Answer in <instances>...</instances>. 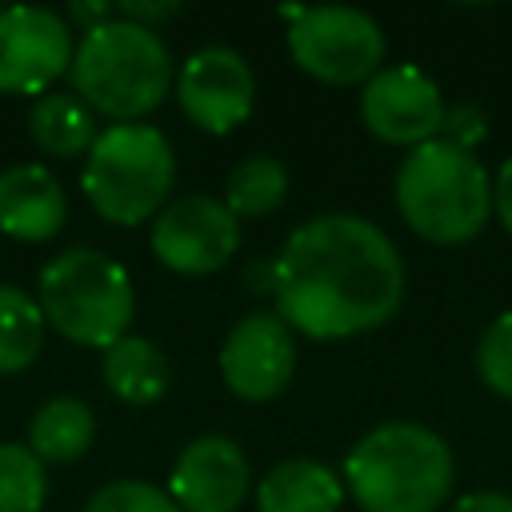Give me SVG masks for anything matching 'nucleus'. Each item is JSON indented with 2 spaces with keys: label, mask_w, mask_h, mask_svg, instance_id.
<instances>
[{
  "label": "nucleus",
  "mask_w": 512,
  "mask_h": 512,
  "mask_svg": "<svg viewBox=\"0 0 512 512\" xmlns=\"http://www.w3.org/2000/svg\"><path fill=\"white\" fill-rule=\"evenodd\" d=\"M288 196V172L276 156H248L228 172L224 184V208L240 220V216H268L284 204Z\"/></svg>",
  "instance_id": "aec40b11"
},
{
  "label": "nucleus",
  "mask_w": 512,
  "mask_h": 512,
  "mask_svg": "<svg viewBox=\"0 0 512 512\" xmlns=\"http://www.w3.org/2000/svg\"><path fill=\"white\" fill-rule=\"evenodd\" d=\"M48 492L44 464L28 444H0V512H40Z\"/></svg>",
  "instance_id": "412c9836"
},
{
  "label": "nucleus",
  "mask_w": 512,
  "mask_h": 512,
  "mask_svg": "<svg viewBox=\"0 0 512 512\" xmlns=\"http://www.w3.org/2000/svg\"><path fill=\"white\" fill-rule=\"evenodd\" d=\"M28 136L52 156H80L96 140V112L76 92H44L28 112Z\"/></svg>",
  "instance_id": "f3484780"
},
{
  "label": "nucleus",
  "mask_w": 512,
  "mask_h": 512,
  "mask_svg": "<svg viewBox=\"0 0 512 512\" xmlns=\"http://www.w3.org/2000/svg\"><path fill=\"white\" fill-rule=\"evenodd\" d=\"M340 504L344 484L336 480V472L304 456L276 464L256 488L260 512H340Z\"/></svg>",
  "instance_id": "2eb2a0df"
},
{
  "label": "nucleus",
  "mask_w": 512,
  "mask_h": 512,
  "mask_svg": "<svg viewBox=\"0 0 512 512\" xmlns=\"http://www.w3.org/2000/svg\"><path fill=\"white\" fill-rule=\"evenodd\" d=\"M276 316L312 340L380 328L404 300L396 244L364 216L328 212L300 224L272 260Z\"/></svg>",
  "instance_id": "f257e3e1"
},
{
  "label": "nucleus",
  "mask_w": 512,
  "mask_h": 512,
  "mask_svg": "<svg viewBox=\"0 0 512 512\" xmlns=\"http://www.w3.org/2000/svg\"><path fill=\"white\" fill-rule=\"evenodd\" d=\"M96 436V416L84 400H72V396H56L48 400L36 416H32V428H28V448L36 452V460H52V464H68V460H80L88 452Z\"/></svg>",
  "instance_id": "a211bd4d"
},
{
  "label": "nucleus",
  "mask_w": 512,
  "mask_h": 512,
  "mask_svg": "<svg viewBox=\"0 0 512 512\" xmlns=\"http://www.w3.org/2000/svg\"><path fill=\"white\" fill-rule=\"evenodd\" d=\"M100 372H104L108 392L116 400L132 404V408H148L168 392V360H164V352L152 340L132 336V332L104 348Z\"/></svg>",
  "instance_id": "dca6fc26"
},
{
  "label": "nucleus",
  "mask_w": 512,
  "mask_h": 512,
  "mask_svg": "<svg viewBox=\"0 0 512 512\" xmlns=\"http://www.w3.org/2000/svg\"><path fill=\"white\" fill-rule=\"evenodd\" d=\"M360 116L376 140L420 148V144L436 140L448 108H444V96L432 84V76H424L416 64H392V68H380L364 84Z\"/></svg>",
  "instance_id": "9b49d317"
},
{
  "label": "nucleus",
  "mask_w": 512,
  "mask_h": 512,
  "mask_svg": "<svg viewBox=\"0 0 512 512\" xmlns=\"http://www.w3.org/2000/svg\"><path fill=\"white\" fill-rule=\"evenodd\" d=\"M240 248V220L216 196H180L152 216V252L180 276L220 272Z\"/></svg>",
  "instance_id": "1a4fd4ad"
},
{
  "label": "nucleus",
  "mask_w": 512,
  "mask_h": 512,
  "mask_svg": "<svg viewBox=\"0 0 512 512\" xmlns=\"http://www.w3.org/2000/svg\"><path fill=\"white\" fill-rule=\"evenodd\" d=\"M396 208L416 236L432 244H464L492 216V180L468 148L428 140L400 160Z\"/></svg>",
  "instance_id": "20e7f679"
},
{
  "label": "nucleus",
  "mask_w": 512,
  "mask_h": 512,
  "mask_svg": "<svg viewBox=\"0 0 512 512\" xmlns=\"http://www.w3.org/2000/svg\"><path fill=\"white\" fill-rule=\"evenodd\" d=\"M72 88L76 96L116 124H140L172 88V60L156 28L112 16L96 28H84L72 48Z\"/></svg>",
  "instance_id": "f03ea898"
},
{
  "label": "nucleus",
  "mask_w": 512,
  "mask_h": 512,
  "mask_svg": "<svg viewBox=\"0 0 512 512\" xmlns=\"http://www.w3.org/2000/svg\"><path fill=\"white\" fill-rule=\"evenodd\" d=\"M72 68V28L40 4L0 8V92L44 96Z\"/></svg>",
  "instance_id": "6e6552de"
},
{
  "label": "nucleus",
  "mask_w": 512,
  "mask_h": 512,
  "mask_svg": "<svg viewBox=\"0 0 512 512\" xmlns=\"http://www.w3.org/2000/svg\"><path fill=\"white\" fill-rule=\"evenodd\" d=\"M84 512H180V508L168 492H160L148 480H112L84 504Z\"/></svg>",
  "instance_id": "5701e85b"
},
{
  "label": "nucleus",
  "mask_w": 512,
  "mask_h": 512,
  "mask_svg": "<svg viewBox=\"0 0 512 512\" xmlns=\"http://www.w3.org/2000/svg\"><path fill=\"white\" fill-rule=\"evenodd\" d=\"M344 480L364 512H436L452 488V452L432 428L392 420L356 440Z\"/></svg>",
  "instance_id": "7ed1b4c3"
},
{
  "label": "nucleus",
  "mask_w": 512,
  "mask_h": 512,
  "mask_svg": "<svg viewBox=\"0 0 512 512\" xmlns=\"http://www.w3.org/2000/svg\"><path fill=\"white\" fill-rule=\"evenodd\" d=\"M248 456L228 436L192 440L168 476V496L180 512H236L248 496Z\"/></svg>",
  "instance_id": "ddd939ff"
},
{
  "label": "nucleus",
  "mask_w": 512,
  "mask_h": 512,
  "mask_svg": "<svg viewBox=\"0 0 512 512\" xmlns=\"http://www.w3.org/2000/svg\"><path fill=\"white\" fill-rule=\"evenodd\" d=\"M476 368H480V380L492 392L512 400V312L496 316L484 328L480 348H476Z\"/></svg>",
  "instance_id": "4be33fe9"
},
{
  "label": "nucleus",
  "mask_w": 512,
  "mask_h": 512,
  "mask_svg": "<svg viewBox=\"0 0 512 512\" xmlns=\"http://www.w3.org/2000/svg\"><path fill=\"white\" fill-rule=\"evenodd\" d=\"M44 344V312L40 304L12 284H0V376L24 372Z\"/></svg>",
  "instance_id": "6ab92c4d"
},
{
  "label": "nucleus",
  "mask_w": 512,
  "mask_h": 512,
  "mask_svg": "<svg viewBox=\"0 0 512 512\" xmlns=\"http://www.w3.org/2000/svg\"><path fill=\"white\" fill-rule=\"evenodd\" d=\"M292 368H296V340L276 312H248L224 336L220 372L240 400L256 404L280 396L292 380Z\"/></svg>",
  "instance_id": "f8f14e48"
},
{
  "label": "nucleus",
  "mask_w": 512,
  "mask_h": 512,
  "mask_svg": "<svg viewBox=\"0 0 512 512\" xmlns=\"http://www.w3.org/2000/svg\"><path fill=\"white\" fill-rule=\"evenodd\" d=\"M176 100L184 108V116L212 132L224 136L232 128H240L252 116L256 104V76L248 68V60L232 48H200L192 52L180 72H176Z\"/></svg>",
  "instance_id": "9d476101"
},
{
  "label": "nucleus",
  "mask_w": 512,
  "mask_h": 512,
  "mask_svg": "<svg viewBox=\"0 0 512 512\" xmlns=\"http://www.w3.org/2000/svg\"><path fill=\"white\" fill-rule=\"evenodd\" d=\"M36 304L44 312V324H52L64 340L100 352L128 336V320L136 308L128 272L96 248H68L52 256L40 272Z\"/></svg>",
  "instance_id": "423d86ee"
},
{
  "label": "nucleus",
  "mask_w": 512,
  "mask_h": 512,
  "mask_svg": "<svg viewBox=\"0 0 512 512\" xmlns=\"http://www.w3.org/2000/svg\"><path fill=\"white\" fill-rule=\"evenodd\" d=\"M292 60L324 84H368L384 60V32L360 8H284Z\"/></svg>",
  "instance_id": "0eeeda50"
},
{
  "label": "nucleus",
  "mask_w": 512,
  "mask_h": 512,
  "mask_svg": "<svg viewBox=\"0 0 512 512\" xmlns=\"http://www.w3.org/2000/svg\"><path fill=\"white\" fill-rule=\"evenodd\" d=\"M492 208H496V216H500V224L508 228V236H512V156L500 164V172H496V188H492Z\"/></svg>",
  "instance_id": "b1692460"
},
{
  "label": "nucleus",
  "mask_w": 512,
  "mask_h": 512,
  "mask_svg": "<svg viewBox=\"0 0 512 512\" xmlns=\"http://www.w3.org/2000/svg\"><path fill=\"white\" fill-rule=\"evenodd\" d=\"M452 512H512V496H504V492H468L452 504Z\"/></svg>",
  "instance_id": "393cba45"
},
{
  "label": "nucleus",
  "mask_w": 512,
  "mask_h": 512,
  "mask_svg": "<svg viewBox=\"0 0 512 512\" xmlns=\"http://www.w3.org/2000/svg\"><path fill=\"white\" fill-rule=\"evenodd\" d=\"M68 200L44 164H12L0 172V232L24 244L52 240L64 228Z\"/></svg>",
  "instance_id": "4468645a"
},
{
  "label": "nucleus",
  "mask_w": 512,
  "mask_h": 512,
  "mask_svg": "<svg viewBox=\"0 0 512 512\" xmlns=\"http://www.w3.org/2000/svg\"><path fill=\"white\" fill-rule=\"evenodd\" d=\"M176 180V156L160 128L152 124H112L96 132L84 152V196L108 224L132 228L152 220Z\"/></svg>",
  "instance_id": "39448f33"
}]
</instances>
